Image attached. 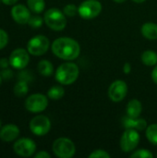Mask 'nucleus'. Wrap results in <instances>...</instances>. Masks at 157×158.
<instances>
[{"label": "nucleus", "instance_id": "9b49d317", "mask_svg": "<svg viewBox=\"0 0 157 158\" xmlns=\"http://www.w3.org/2000/svg\"><path fill=\"white\" fill-rule=\"evenodd\" d=\"M29 52L23 48H17L10 54L9 62L10 65L17 69H23L27 67L30 61Z\"/></svg>", "mask_w": 157, "mask_h": 158}, {"label": "nucleus", "instance_id": "4468645a", "mask_svg": "<svg viewBox=\"0 0 157 158\" xmlns=\"http://www.w3.org/2000/svg\"><path fill=\"white\" fill-rule=\"evenodd\" d=\"M19 135V129L17 125L7 124L0 130V139L4 142L9 143L16 140Z\"/></svg>", "mask_w": 157, "mask_h": 158}, {"label": "nucleus", "instance_id": "9d476101", "mask_svg": "<svg viewBox=\"0 0 157 158\" xmlns=\"http://www.w3.org/2000/svg\"><path fill=\"white\" fill-rule=\"evenodd\" d=\"M13 149L14 152L19 156L30 157L34 154L36 150V144L29 138H21L14 143Z\"/></svg>", "mask_w": 157, "mask_h": 158}, {"label": "nucleus", "instance_id": "473e14b6", "mask_svg": "<svg viewBox=\"0 0 157 158\" xmlns=\"http://www.w3.org/2000/svg\"><path fill=\"white\" fill-rule=\"evenodd\" d=\"M152 78H153V81L157 84V65L155 67V69H153V72H152Z\"/></svg>", "mask_w": 157, "mask_h": 158}, {"label": "nucleus", "instance_id": "c756f323", "mask_svg": "<svg viewBox=\"0 0 157 158\" xmlns=\"http://www.w3.org/2000/svg\"><path fill=\"white\" fill-rule=\"evenodd\" d=\"M9 65H10L9 59H6V58L0 59V68L1 69H6V68H8Z\"/></svg>", "mask_w": 157, "mask_h": 158}, {"label": "nucleus", "instance_id": "6e6552de", "mask_svg": "<svg viewBox=\"0 0 157 158\" xmlns=\"http://www.w3.org/2000/svg\"><path fill=\"white\" fill-rule=\"evenodd\" d=\"M48 106V99L42 94H34L30 95L25 101V107L32 113H40L45 110Z\"/></svg>", "mask_w": 157, "mask_h": 158}, {"label": "nucleus", "instance_id": "423d86ee", "mask_svg": "<svg viewBox=\"0 0 157 158\" xmlns=\"http://www.w3.org/2000/svg\"><path fill=\"white\" fill-rule=\"evenodd\" d=\"M101 11L102 5L98 0H85L78 8L80 16L84 19H93L96 18Z\"/></svg>", "mask_w": 157, "mask_h": 158}, {"label": "nucleus", "instance_id": "1a4fd4ad", "mask_svg": "<svg viewBox=\"0 0 157 158\" xmlns=\"http://www.w3.org/2000/svg\"><path fill=\"white\" fill-rule=\"evenodd\" d=\"M50 129H51L50 119L43 115H38L34 117L30 122L31 131L37 136H43L47 134Z\"/></svg>", "mask_w": 157, "mask_h": 158}, {"label": "nucleus", "instance_id": "cd10ccee", "mask_svg": "<svg viewBox=\"0 0 157 158\" xmlns=\"http://www.w3.org/2000/svg\"><path fill=\"white\" fill-rule=\"evenodd\" d=\"M7 43H8V35H7V33L4 30L0 29V50L5 48L6 46Z\"/></svg>", "mask_w": 157, "mask_h": 158}, {"label": "nucleus", "instance_id": "20e7f679", "mask_svg": "<svg viewBox=\"0 0 157 158\" xmlns=\"http://www.w3.org/2000/svg\"><path fill=\"white\" fill-rule=\"evenodd\" d=\"M54 154L60 158H71L76 152V147L73 142L68 138L56 139L52 146Z\"/></svg>", "mask_w": 157, "mask_h": 158}, {"label": "nucleus", "instance_id": "ddd939ff", "mask_svg": "<svg viewBox=\"0 0 157 158\" xmlns=\"http://www.w3.org/2000/svg\"><path fill=\"white\" fill-rule=\"evenodd\" d=\"M11 16L17 23L26 24L28 23L31 18L30 8L21 4L14 5V6L11 9Z\"/></svg>", "mask_w": 157, "mask_h": 158}, {"label": "nucleus", "instance_id": "6ab92c4d", "mask_svg": "<svg viewBox=\"0 0 157 158\" xmlns=\"http://www.w3.org/2000/svg\"><path fill=\"white\" fill-rule=\"evenodd\" d=\"M142 61L146 66H155L157 64V54L152 50L144 51L142 55Z\"/></svg>", "mask_w": 157, "mask_h": 158}, {"label": "nucleus", "instance_id": "aec40b11", "mask_svg": "<svg viewBox=\"0 0 157 158\" xmlns=\"http://www.w3.org/2000/svg\"><path fill=\"white\" fill-rule=\"evenodd\" d=\"M27 5L30 10L34 13H41L45 7L44 0H27Z\"/></svg>", "mask_w": 157, "mask_h": 158}, {"label": "nucleus", "instance_id": "f257e3e1", "mask_svg": "<svg viewBox=\"0 0 157 158\" xmlns=\"http://www.w3.org/2000/svg\"><path fill=\"white\" fill-rule=\"evenodd\" d=\"M51 48L57 57L64 60H73L81 53V47L78 42L69 37L57 38L53 42Z\"/></svg>", "mask_w": 157, "mask_h": 158}, {"label": "nucleus", "instance_id": "412c9836", "mask_svg": "<svg viewBox=\"0 0 157 158\" xmlns=\"http://www.w3.org/2000/svg\"><path fill=\"white\" fill-rule=\"evenodd\" d=\"M64 94H65V90L59 85L51 87L47 92L48 97L52 100H59L64 96Z\"/></svg>", "mask_w": 157, "mask_h": 158}, {"label": "nucleus", "instance_id": "e433bc0d", "mask_svg": "<svg viewBox=\"0 0 157 158\" xmlns=\"http://www.w3.org/2000/svg\"><path fill=\"white\" fill-rule=\"evenodd\" d=\"M2 76H1V74H0V85H1V83H2Z\"/></svg>", "mask_w": 157, "mask_h": 158}, {"label": "nucleus", "instance_id": "4c0bfd02", "mask_svg": "<svg viewBox=\"0 0 157 158\" xmlns=\"http://www.w3.org/2000/svg\"><path fill=\"white\" fill-rule=\"evenodd\" d=\"M1 125H2V122H1V120H0V128H1Z\"/></svg>", "mask_w": 157, "mask_h": 158}, {"label": "nucleus", "instance_id": "f3484780", "mask_svg": "<svg viewBox=\"0 0 157 158\" xmlns=\"http://www.w3.org/2000/svg\"><path fill=\"white\" fill-rule=\"evenodd\" d=\"M142 34L149 40H156L157 39V24L153 22L144 23L141 29Z\"/></svg>", "mask_w": 157, "mask_h": 158}, {"label": "nucleus", "instance_id": "b1692460", "mask_svg": "<svg viewBox=\"0 0 157 158\" xmlns=\"http://www.w3.org/2000/svg\"><path fill=\"white\" fill-rule=\"evenodd\" d=\"M130 157L132 158H153L154 157V155L146 150V149H141V150H138L136 152H134L133 154H131Z\"/></svg>", "mask_w": 157, "mask_h": 158}, {"label": "nucleus", "instance_id": "dca6fc26", "mask_svg": "<svg viewBox=\"0 0 157 158\" xmlns=\"http://www.w3.org/2000/svg\"><path fill=\"white\" fill-rule=\"evenodd\" d=\"M127 115L130 118H139L142 111H143V106L142 103L137 99L130 100L127 105Z\"/></svg>", "mask_w": 157, "mask_h": 158}, {"label": "nucleus", "instance_id": "a211bd4d", "mask_svg": "<svg viewBox=\"0 0 157 158\" xmlns=\"http://www.w3.org/2000/svg\"><path fill=\"white\" fill-rule=\"evenodd\" d=\"M38 71L41 75L44 77H49L53 74L54 66L48 60H41L38 64Z\"/></svg>", "mask_w": 157, "mask_h": 158}, {"label": "nucleus", "instance_id": "f8f14e48", "mask_svg": "<svg viewBox=\"0 0 157 158\" xmlns=\"http://www.w3.org/2000/svg\"><path fill=\"white\" fill-rule=\"evenodd\" d=\"M128 94V86L127 83L123 81H116L109 86L108 89V96L113 102H120L122 101Z\"/></svg>", "mask_w": 157, "mask_h": 158}, {"label": "nucleus", "instance_id": "7c9ffc66", "mask_svg": "<svg viewBox=\"0 0 157 158\" xmlns=\"http://www.w3.org/2000/svg\"><path fill=\"white\" fill-rule=\"evenodd\" d=\"M34 157L35 158H50L51 157V156H50L47 152H45V151H41V152H39V153H37V154L34 156Z\"/></svg>", "mask_w": 157, "mask_h": 158}, {"label": "nucleus", "instance_id": "58836bf2", "mask_svg": "<svg viewBox=\"0 0 157 158\" xmlns=\"http://www.w3.org/2000/svg\"><path fill=\"white\" fill-rule=\"evenodd\" d=\"M0 1H1V0H0Z\"/></svg>", "mask_w": 157, "mask_h": 158}, {"label": "nucleus", "instance_id": "a878e982", "mask_svg": "<svg viewBox=\"0 0 157 158\" xmlns=\"http://www.w3.org/2000/svg\"><path fill=\"white\" fill-rule=\"evenodd\" d=\"M63 12H64V14H65L66 16H68V17H74V16L76 15V13L78 12V9H77V7H76L75 5L70 4V5H67V6L64 7Z\"/></svg>", "mask_w": 157, "mask_h": 158}, {"label": "nucleus", "instance_id": "5701e85b", "mask_svg": "<svg viewBox=\"0 0 157 158\" xmlns=\"http://www.w3.org/2000/svg\"><path fill=\"white\" fill-rule=\"evenodd\" d=\"M146 138L151 143L157 145V124H152L146 128Z\"/></svg>", "mask_w": 157, "mask_h": 158}, {"label": "nucleus", "instance_id": "2eb2a0df", "mask_svg": "<svg viewBox=\"0 0 157 158\" xmlns=\"http://www.w3.org/2000/svg\"><path fill=\"white\" fill-rule=\"evenodd\" d=\"M122 123L125 129H133L138 131H143L147 128V122L144 118H130L126 117L122 119Z\"/></svg>", "mask_w": 157, "mask_h": 158}, {"label": "nucleus", "instance_id": "4be33fe9", "mask_svg": "<svg viewBox=\"0 0 157 158\" xmlns=\"http://www.w3.org/2000/svg\"><path fill=\"white\" fill-rule=\"evenodd\" d=\"M14 94L19 96V97H23L24 95L27 94L28 91H29V87H28V82L25 81H18L15 86H14Z\"/></svg>", "mask_w": 157, "mask_h": 158}, {"label": "nucleus", "instance_id": "0eeeda50", "mask_svg": "<svg viewBox=\"0 0 157 158\" xmlns=\"http://www.w3.org/2000/svg\"><path fill=\"white\" fill-rule=\"evenodd\" d=\"M140 143V135L138 131L133 129H126L120 139V147L123 152L129 153L133 151Z\"/></svg>", "mask_w": 157, "mask_h": 158}, {"label": "nucleus", "instance_id": "c85d7f7f", "mask_svg": "<svg viewBox=\"0 0 157 158\" xmlns=\"http://www.w3.org/2000/svg\"><path fill=\"white\" fill-rule=\"evenodd\" d=\"M0 74H1V76H2V78H3V79H5V80H8V79H10V78L12 77V75H13L12 71H11L8 68H6V69H3V70H2V72H1Z\"/></svg>", "mask_w": 157, "mask_h": 158}, {"label": "nucleus", "instance_id": "393cba45", "mask_svg": "<svg viewBox=\"0 0 157 158\" xmlns=\"http://www.w3.org/2000/svg\"><path fill=\"white\" fill-rule=\"evenodd\" d=\"M44 19H43L40 16H32L30 18L29 21H28V24L31 27V28H34V29H37V28H40L42 25H43V22Z\"/></svg>", "mask_w": 157, "mask_h": 158}, {"label": "nucleus", "instance_id": "39448f33", "mask_svg": "<svg viewBox=\"0 0 157 158\" xmlns=\"http://www.w3.org/2000/svg\"><path fill=\"white\" fill-rule=\"evenodd\" d=\"M50 42L44 35H36L32 37L27 44V50L32 56H42L45 54L49 48Z\"/></svg>", "mask_w": 157, "mask_h": 158}, {"label": "nucleus", "instance_id": "c9c22d12", "mask_svg": "<svg viewBox=\"0 0 157 158\" xmlns=\"http://www.w3.org/2000/svg\"><path fill=\"white\" fill-rule=\"evenodd\" d=\"M113 1H115L116 3H123V2H125L126 0H113Z\"/></svg>", "mask_w": 157, "mask_h": 158}, {"label": "nucleus", "instance_id": "f03ea898", "mask_svg": "<svg viewBox=\"0 0 157 158\" xmlns=\"http://www.w3.org/2000/svg\"><path fill=\"white\" fill-rule=\"evenodd\" d=\"M79 73V67L75 63H63L57 68L56 71V80L60 84L69 85L78 79Z\"/></svg>", "mask_w": 157, "mask_h": 158}, {"label": "nucleus", "instance_id": "f704fd0d", "mask_svg": "<svg viewBox=\"0 0 157 158\" xmlns=\"http://www.w3.org/2000/svg\"><path fill=\"white\" fill-rule=\"evenodd\" d=\"M132 1H134L135 3H139V4H140V3H143V2L146 1V0H132Z\"/></svg>", "mask_w": 157, "mask_h": 158}, {"label": "nucleus", "instance_id": "72a5a7b5", "mask_svg": "<svg viewBox=\"0 0 157 158\" xmlns=\"http://www.w3.org/2000/svg\"><path fill=\"white\" fill-rule=\"evenodd\" d=\"M124 73H126V74H128V73H130V69H131V67H130V64L129 63V62H127V63H125V65H124Z\"/></svg>", "mask_w": 157, "mask_h": 158}, {"label": "nucleus", "instance_id": "bb28decb", "mask_svg": "<svg viewBox=\"0 0 157 158\" xmlns=\"http://www.w3.org/2000/svg\"><path fill=\"white\" fill-rule=\"evenodd\" d=\"M90 158H109L110 155L104 150H95L89 155Z\"/></svg>", "mask_w": 157, "mask_h": 158}, {"label": "nucleus", "instance_id": "2f4dec72", "mask_svg": "<svg viewBox=\"0 0 157 158\" xmlns=\"http://www.w3.org/2000/svg\"><path fill=\"white\" fill-rule=\"evenodd\" d=\"M18 1H19V0H1L2 3H4L5 5H7V6L16 5V3H17Z\"/></svg>", "mask_w": 157, "mask_h": 158}, {"label": "nucleus", "instance_id": "7ed1b4c3", "mask_svg": "<svg viewBox=\"0 0 157 158\" xmlns=\"http://www.w3.org/2000/svg\"><path fill=\"white\" fill-rule=\"evenodd\" d=\"M45 24L54 31H62L67 25V19L64 12L58 8H50L44 13Z\"/></svg>", "mask_w": 157, "mask_h": 158}]
</instances>
